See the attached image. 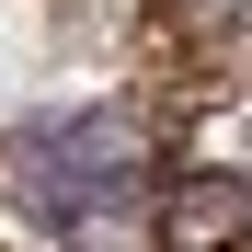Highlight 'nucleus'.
Returning a JSON list of instances; mask_svg holds the SVG:
<instances>
[{
  "instance_id": "obj_1",
  "label": "nucleus",
  "mask_w": 252,
  "mask_h": 252,
  "mask_svg": "<svg viewBox=\"0 0 252 252\" xmlns=\"http://www.w3.org/2000/svg\"><path fill=\"white\" fill-rule=\"evenodd\" d=\"M12 195L69 252H149V218H160V172H149L138 126L103 115V103L23 126L12 138Z\"/></svg>"
},
{
  "instance_id": "obj_2",
  "label": "nucleus",
  "mask_w": 252,
  "mask_h": 252,
  "mask_svg": "<svg viewBox=\"0 0 252 252\" xmlns=\"http://www.w3.org/2000/svg\"><path fill=\"white\" fill-rule=\"evenodd\" d=\"M252 229V184L241 172H206V184H172L149 218V252H229Z\"/></svg>"
}]
</instances>
